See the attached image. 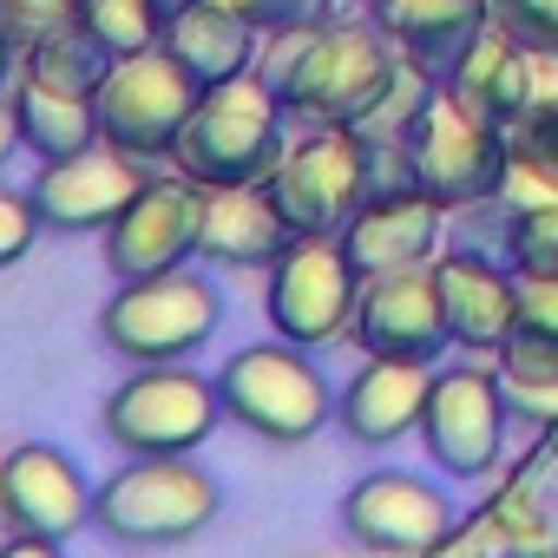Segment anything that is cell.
Returning a JSON list of instances; mask_svg holds the SVG:
<instances>
[{"mask_svg": "<svg viewBox=\"0 0 558 558\" xmlns=\"http://www.w3.org/2000/svg\"><path fill=\"white\" fill-rule=\"evenodd\" d=\"M447 93H460L486 125H499L512 138V125L532 112V47H519L499 21L480 34V47L460 60V73L447 80Z\"/></svg>", "mask_w": 558, "mask_h": 558, "instance_id": "23", "label": "cell"}, {"mask_svg": "<svg viewBox=\"0 0 558 558\" xmlns=\"http://www.w3.org/2000/svg\"><path fill=\"white\" fill-rule=\"evenodd\" d=\"M375 138L355 125H316L310 138L283 145V158L269 165L263 191L276 210L290 217L296 236H342V223L368 204L375 191Z\"/></svg>", "mask_w": 558, "mask_h": 558, "instance_id": "7", "label": "cell"}, {"mask_svg": "<svg viewBox=\"0 0 558 558\" xmlns=\"http://www.w3.org/2000/svg\"><path fill=\"white\" fill-rule=\"evenodd\" d=\"M0 525L21 538H53V545L93 525V486L80 460L53 440H21L0 460Z\"/></svg>", "mask_w": 558, "mask_h": 558, "instance_id": "14", "label": "cell"}, {"mask_svg": "<svg viewBox=\"0 0 558 558\" xmlns=\"http://www.w3.org/2000/svg\"><path fill=\"white\" fill-rule=\"evenodd\" d=\"M171 158L204 191L263 184L269 165L283 158V99L269 93L263 73H243V80H223V86L197 93V106H191Z\"/></svg>", "mask_w": 558, "mask_h": 558, "instance_id": "3", "label": "cell"}, {"mask_svg": "<svg viewBox=\"0 0 558 558\" xmlns=\"http://www.w3.org/2000/svg\"><path fill=\"white\" fill-rule=\"evenodd\" d=\"M427 276H434L447 336L473 355H499L512 323H519V276L499 256H480V250H447V256L427 263Z\"/></svg>", "mask_w": 558, "mask_h": 558, "instance_id": "18", "label": "cell"}, {"mask_svg": "<svg viewBox=\"0 0 558 558\" xmlns=\"http://www.w3.org/2000/svg\"><path fill=\"white\" fill-rule=\"evenodd\" d=\"M21 73L47 80V86H60V93H80V99H99V86H106V73H112V53H106L86 27H73V34L47 40L40 53H27Z\"/></svg>", "mask_w": 558, "mask_h": 558, "instance_id": "27", "label": "cell"}, {"mask_svg": "<svg viewBox=\"0 0 558 558\" xmlns=\"http://www.w3.org/2000/svg\"><path fill=\"white\" fill-rule=\"evenodd\" d=\"M204 184L197 178H151L112 223H106V269L119 283L132 276H158L178 269L184 256H197V230H204Z\"/></svg>", "mask_w": 558, "mask_h": 558, "instance_id": "13", "label": "cell"}, {"mask_svg": "<svg viewBox=\"0 0 558 558\" xmlns=\"http://www.w3.org/2000/svg\"><path fill=\"white\" fill-rule=\"evenodd\" d=\"M217 323H223V290L204 269L178 263L112 290V303L99 310V342L132 368H158V362L197 355L217 336Z\"/></svg>", "mask_w": 558, "mask_h": 558, "instance_id": "5", "label": "cell"}, {"mask_svg": "<svg viewBox=\"0 0 558 558\" xmlns=\"http://www.w3.org/2000/svg\"><path fill=\"white\" fill-rule=\"evenodd\" d=\"M0 558H66V551H60L53 538H21V532H14L8 545H0Z\"/></svg>", "mask_w": 558, "mask_h": 558, "instance_id": "34", "label": "cell"}, {"mask_svg": "<svg viewBox=\"0 0 558 558\" xmlns=\"http://www.w3.org/2000/svg\"><path fill=\"white\" fill-rule=\"evenodd\" d=\"M440 223L447 204H434L427 191L401 184H375L368 204L342 223V250L355 256L362 276H401V269H427L440 256Z\"/></svg>", "mask_w": 558, "mask_h": 558, "instance_id": "15", "label": "cell"}, {"mask_svg": "<svg viewBox=\"0 0 558 558\" xmlns=\"http://www.w3.org/2000/svg\"><path fill=\"white\" fill-rule=\"evenodd\" d=\"M290 250H296V230L263 184H223V191L204 197L197 256L230 263V269H276Z\"/></svg>", "mask_w": 558, "mask_h": 558, "instance_id": "20", "label": "cell"}, {"mask_svg": "<svg viewBox=\"0 0 558 558\" xmlns=\"http://www.w3.org/2000/svg\"><path fill=\"white\" fill-rule=\"evenodd\" d=\"M349 342L362 355H395V362H440L447 316L434 296L427 269H401V276H362V303L349 323Z\"/></svg>", "mask_w": 558, "mask_h": 558, "instance_id": "16", "label": "cell"}, {"mask_svg": "<svg viewBox=\"0 0 558 558\" xmlns=\"http://www.w3.org/2000/svg\"><path fill=\"white\" fill-rule=\"evenodd\" d=\"M375 27L395 40V53L408 66H421L434 86H447L460 73V60L480 47V34L493 27V0H381Z\"/></svg>", "mask_w": 558, "mask_h": 558, "instance_id": "19", "label": "cell"}, {"mask_svg": "<svg viewBox=\"0 0 558 558\" xmlns=\"http://www.w3.org/2000/svg\"><path fill=\"white\" fill-rule=\"evenodd\" d=\"M362 303V269L342 250V236H296V250L269 269V329L296 349H329L349 336Z\"/></svg>", "mask_w": 558, "mask_h": 558, "instance_id": "9", "label": "cell"}, {"mask_svg": "<svg viewBox=\"0 0 558 558\" xmlns=\"http://www.w3.org/2000/svg\"><path fill=\"white\" fill-rule=\"evenodd\" d=\"M362 8H368V14H375V8H381V0H362Z\"/></svg>", "mask_w": 558, "mask_h": 558, "instance_id": "37", "label": "cell"}, {"mask_svg": "<svg viewBox=\"0 0 558 558\" xmlns=\"http://www.w3.org/2000/svg\"><path fill=\"white\" fill-rule=\"evenodd\" d=\"M512 165L532 171L545 191H558V106H532L512 125Z\"/></svg>", "mask_w": 558, "mask_h": 558, "instance_id": "31", "label": "cell"}, {"mask_svg": "<svg viewBox=\"0 0 558 558\" xmlns=\"http://www.w3.org/2000/svg\"><path fill=\"white\" fill-rule=\"evenodd\" d=\"M40 230H47V217H40L34 191L0 184V269H8V263H21V256L34 250V236H40Z\"/></svg>", "mask_w": 558, "mask_h": 558, "instance_id": "32", "label": "cell"}, {"mask_svg": "<svg viewBox=\"0 0 558 558\" xmlns=\"http://www.w3.org/2000/svg\"><path fill=\"white\" fill-rule=\"evenodd\" d=\"M421 440H427V460L453 480L493 473V460L506 447V375L434 368V388L421 408Z\"/></svg>", "mask_w": 558, "mask_h": 558, "instance_id": "11", "label": "cell"}, {"mask_svg": "<svg viewBox=\"0 0 558 558\" xmlns=\"http://www.w3.org/2000/svg\"><path fill=\"white\" fill-rule=\"evenodd\" d=\"M493 21L519 47H558V0H493Z\"/></svg>", "mask_w": 558, "mask_h": 558, "instance_id": "33", "label": "cell"}, {"mask_svg": "<svg viewBox=\"0 0 558 558\" xmlns=\"http://www.w3.org/2000/svg\"><path fill=\"white\" fill-rule=\"evenodd\" d=\"M388 158H401V178L414 191H427L434 204H447V210L493 204L506 191V178L519 171L512 165V138L499 125H486L447 86H434L421 99V112L388 138Z\"/></svg>", "mask_w": 558, "mask_h": 558, "instance_id": "2", "label": "cell"}, {"mask_svg": "<svg viewBox=\"0 0 558 558\" xmlns=\"http://www.w3.org/2000/svg\"><path fill=\"white\" fill-rule=\"evenodd\" d=\"M80 14H86V0H0V27H8L21 53H40L47 40L73 34Z\"/></svg>", "mask_w": 558, "mask_h": 558, "instance_id": "29", "label": "cell"}, {"mask_svg": "<svg viewBox=\"0 0 558 558\" xmlns=\"http://www.w3.org/2000/svg\"><path fill=\"white\" fill-rule=\"evenodd\" d=\"M217 8H230L256 34H310L336 21V0H217Z\"/></svg>", "mask_w": 558, "mask_h": 558, "instance_id": "30", "label": "cell"}, {"mask_svg": "<svg viewBox=\"0 0 558 558\" xmlns=\"http://www.w3.org/2000/svg\"><path fill=\"white\" fill-rule=\"evenodd\" d=\"M499 256H506V269L519 276V283L525 276H558V191L519 204L499 223Z\"/></svg>", "mask_w": 558, "mask_h": 558, "instance_id": "26", "label": "cell"}, {"mask_svg": "<svg viewBox=\"0 0 558 558\" xmlns=\"http://www.w3.org/2000/svg\"><path fill=\"white\" fill-rule=\"evenodd\" d=\"M499 375L512 388H558V276L519 283V323L499 349Z\"/></svg>", "mask_w": 558, "mask_h": 558, "instance_id": "25", "label": "cell"}, {"mask_svg": "<svg viewBox=\"0 0 558 558\" xmlns=\"http://www.w3.org/2000/svg\"><path fill=\"white\" fill-rule=\"evenodd\" d=\"M401 66L408 60L375 27V14L329 21L310 34H263V60H256V73L283 99V112H296L310 125H355V132H368L381 119Z\"/></svg>", "mask_w": 558, "mask_h": 558, "instance_id": "1", "label": "cell"}, {"mask_svg": "<svg viewBox=\"0 0 558 558\" xmlns=\"http://www.w3.org/2000/svg\"><path fill=\"white\" fill-rule=\"evenodd\" d=\"M14 66H21V47L8 40V27H0V93L14 86Z\"/></svg>", "mask_w": 558, "mask_h": 558, "instance_id": "36", "label": "cell"}, {"mask_svg": "<svg viewBox=\"0 0 558 558\" xmlns=\"http://www.w3.org/2000/svg\"><path fill=\"white\" fill-rule=\"evenodd\" d=\"M427 388H434V362L368 355V368H355V381L342 388V434L362 447H395V440L421 434Z\"/></svg>", "mask_w": 558, "mask_h": 558, "instance_id": "21", "label": "cell"}, {"mask_svg": "<svg viewBox=\"0 0 558 558\" xmlns=\"http://www.w3.org/2000/svg\"><path fill=\"white\" fill-rule=\"evenodd\" d=\"M217 512H223V486H217L191 453L125 460V466L93 493V525H99L112 545H132V551L184 545V538H197Z\"/></svg>", "mask_w": 558, "mask_h": 558, "instance_id": "4", "label": "cell"}, {"mask_svg": "<svg viewBox=\"0 0 558 558\" xmlns=\"http://www.w3.org/2000/svg\"><path fill=\"white\" fill-rule=\"evenodd\" d=\"M145 184H151L145 158L112 151V145H93V151H80V158L40 165V178H34V204H40L47 230L80 236V230H106V223H112Z\"/></svg>", "mask_w": 558, "mask_h": 558, "instance_id": "17", "label": "cell"}, {"mask_svg": "<svg viewBox=\"0 0 558 558\" xmlns=\"http://www.w3.org/2000/svg\"><path fill=\"white\" fill-rule=\"evenodd\" d=\"M8 99H14V119H21V145H27L34 158H47V165L106 145V138H99V106L80 99V93H60V86L21 73Z\"/></svg>", "mask_w": 558, "mask_h": 558, "instance_id": "24", "label": "cell"}, {"mask_svg": "<svg viewBox=\"0 0 558 558\" xmlns=\"http://www.w3.org/2000/svg\"><path fill=\"white\" fill-rule=\"evenodd\" d=\"M171 60H178V73L197 86V93H210V86H223V80H243V73H256V60H263V34L250 27V21H236L230 8H217V0H191V8H178L171 21H165V40H158Z\"/></svg>", "mask_w": 558, "mask_h": 558, "instance_id": "22", "label": "cell"}, {"mask_svg": "<svg viewBox=\"0 0 558 558\" xmlns=\"http://www.w3.org/2000/svg\"><path fill=\"white\" fill-rule=\"evenodd\" d=\"M165 8L158 0H86V14H80V27L112 53V60H132V53H151L158 40H165Z\"/></svg>", "mask_w": 558, "mask_h": 558, "instance_id": "28", "label": "cell"}, {"mask_svg": "<svg viewBox=\"0 0 558 558\" xmlns=\"http://www.w3.org/2000/svg\"><path fill=\"white\" fill-rule=\"evenodd\" d=\"M106 440L125 447V460H151V453H197L217 427H223V401L217 381H204L184 362H158V368H132L99 414Z\"/></svg>", "mask_w": 558, "mask_h": 558, "instance_id": "8", "label": "cell"}, {"mask_svg": "<svg viewBox=\"0 0 558 558\" xmlns=\"http://www.w3.org/2000/svg\"><path fill=\"white\" fill-rule=\"evenodd\" d=\"M217 401L223 421L250 427L269 447H303L336 421V395L323 381V368L310 362V349L296 342H250L217 368Z\"/></svg>", "mask_w": 558, "mask_h": 558, "instance_id": "6", "label": "cell"}, {"mask_svg": "<svg viewBox=\"0 0 558 558\" xmlns=\"http://www.w3.org/2000/svg\"><path fill=\"white\" fill-rule=\"evenodd\" d=\"M14 145H21V119H14V99L0 93V171H8V158H14Z\"/></svg>", "mask_w": 558, "mask_h": 558, "instance_id": "35", "label": "cell"}, {"mask_svg": "<svg viewBox=\"0 0 558 558\" xmlns=\"http://www.w3.org/2000/svg\"><path fill=\"white\" fill-rule=\"evenodd\" d=\"M99 138L112 151H132V158H171L191 106H197V86L178 73V60L165 47L151 53H132V60H112L106 86H99Z\"/></svg>", "mask_w": 558, "mask_h": 558, "instance_id": "10", "label": "cell"}, {"mask_svg": "<svg viewBox=\"0 0 558 558\" xmlns=\"http://www.w3.org/2000/svg\"><path fill=\"white\" fill-rule=\"evenodd\" d=\"M342 525L355 545H368L381 558H414V551H434L460 525V506L447 499V486L388 466V473H362L342 493Z\"/></svg>", "mask_w": 558, "mask_h": 558, "instance_id": "12", "label": "cell"}]
</instances>
